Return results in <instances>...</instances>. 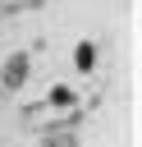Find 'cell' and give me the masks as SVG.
I'll return each instance as SVG.
<instances>
[{"label":"cell","mask_w":142,"mask_h":147,"mask_svg":"<svg viewBox=\"0 0 142 147\" xmlns=\"http://www.w3.org/2000/svg\"><path fill=\"white\" fill-rule=\"evenodd\" d=\"M23 78H27V55L18 51V55L5 60V69H0V87H18Z\"/></svg>","instance_id":"obj_1"},{"label":"cell","mask_w":142,"mask_h":147,"mask_svg":"<svg viewBox=\"0 0 142 147\" xmlns=\"http://www.w3.org/2000/svg\"><path fill=\"white\" fill-rule=\"evenodd\" d=\"M73 60H78V69H92V64H96V46H92V41H78Z\"/></svg>","instance_id":"obj_2"},{"label":"cell","mask_w":142,"mask_h":147,"mask_svg":"<svg viewBox=\"0 0 142 147\" xmlns=\"http://www.w3.org/2000/svg\"><path fill=\"white\" fill-rule=\"evenodd\" d=\"M46 147H78L73 138H55V142H46Z\"/></svg>","instance_id":"obj_3"}]
</instances>
